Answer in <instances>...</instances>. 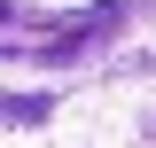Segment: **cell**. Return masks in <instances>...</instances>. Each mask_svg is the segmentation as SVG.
I'll return each instance as SVG.
<instances>
[{"label":"cell","mask_w":156,"mask_h":148,"mask_svg":"<svg viewBox=\"0 0 156 148\" xmlns=\"http://www.w3.org/2000/svg\"><path fill=\"white\" fill-rule=\"evenodd\" d=\"M47 117H55L47 93H0V125H8V132H39Z\"/></svg>","instance_id":"1"},{"label":"cell","mask_w":156,"mask_h":148,"mask_svg":"<svg viewBox=\"0 0 156 148\" xmlns=\"http://www.w3.org/2000/svg\"><path fill=\"white\" fill-rule=\"evenodd\" d=\"M8 16H16V0H0V23H8Z\"/></svg>","instance_id":"2"},{"label":"cell","mask_w":156,"mask_h":148,"mask_svg":"<svg viewBox=\"0 0 156 148\" xmlns=\"http://www.w3.org/2000/svg\"><path fill=\"white\" fill-rule=\"evenodd\" d=\"M148 132H156V125H148Z\"/></svg>","instance_id":"3"}]
</instances>
